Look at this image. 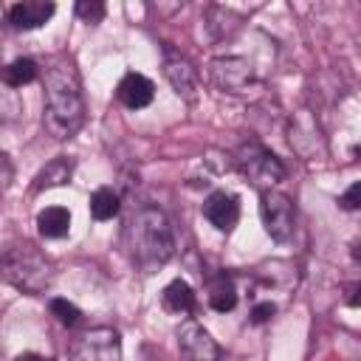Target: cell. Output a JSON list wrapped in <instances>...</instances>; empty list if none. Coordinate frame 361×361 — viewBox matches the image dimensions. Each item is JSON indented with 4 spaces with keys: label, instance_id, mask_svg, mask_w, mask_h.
<instances>
[{
    "label": "cell",
    "instance_id": "6da1fadb",
    "mask_svg": "<svg viewBox=\"0 0 361 361\" xmlns=\"http://www.w3.org/2000/svg\"><path fill=\"white\" fill-rule=\"evenodd\" d=\"M42 124L48 135L56 141L73 138L79 127L85 124V99H82V82L71 62H54L45 71V113Z\"/></svg>",
    "mask_w": 361,
    "mask_h": 361
},
{
    "label": "cell",
    "instance_id": "7a4b0ae2",
    "mask_svg": "<svg viewBox=\"0 0 361 361\" xmlns=\"http://www.w3.org/2000/svg\"><path fill=\"white\" fill-rule=\"evenodd\" d=\"M124 240H127L130 259L144 274L158 271L164 262H169V257L175 251L172 226H169L166 214L161 209H155V206H144L127 220Z\"/></svg>",
    "mask_w": 361,
    "mask_h": 361
},
{
    "label": "cell",
    "instance_id": "3957f363",
    "mask_svg": "<svg viewBox=\"0 0 361 361\" xmlns=\"http://www.w3.org/2000/svg\"><path fill=\"white\" fill-rule=\"evenodd\" d=\"M0 276L23 293H42L54 282V265L31 243H17L0 251Z\"/></svg>",
    "mask_w": 361,
    "mask_h": 361
},
{
    "label": "cell",
    "instance_id": "277c9868",
    "mask_svg": "<svg viewBox=\"0 0 361 361\" xmlns=\"http://www.w3.org/2000/svg\"><path fill=\"white\" fill-rule=\"evenodd\" d=\"M234 164L262 192L271 189V186H276L279 180H285V164L274 152H268L265 147H259V144H243L237 149V155H234Z\"/></svg>",
    "mask_w": 361,
    "mask_h": 361
},
{
    "label": "cell",
    "instance_id": "5b68a950",
    "mask_svg": "<svg viewBox=\"0 0 361 361\" xmlns=\"http://www.w3.org/2000/svg\"><path fill=\"white\" fill-rule=\"evenodd\" d=\"M209 79L217 90L231 93V96H245L257 90V76L248 59L243 56H214L209 62Z\"/></svg>",
    "mask_w": 361,
    "mask_h": 361
},
{
    "label": "cell",
    "instance_id": "8992f818",
    "mask_svg": "<svg viewBox=\"0 0 361 361\" xmlns=\"http://www.w3.org/2000/svg\"><path fill=\"white\" fill-rule=\"evenodd\" d=\"M118 358H121V338L113 327L85 330L71 347V361H118Z\"/></svg>",
    "mask_w": 361,
    "mask_h": 361
},
{
    "label": "cell",
    "instance_id": "52a82bcc",
    "mask_svg": "<svg viewBox=\"0 0 361 361\" xmlns=\"http://www.w3.org/2000/svg\"><path fill=\"white\" fill-rule=\"evenodd\" d=\"M259 214H262V223H265V231L271 234L274 243H288L293 237V203L290 197H285L282 192H274V189H265L259 195Z\"/></svg>",
    "mask_w": 361,
    "mask_h": 361
},
{
    "label": "cell",
    "instance_id": "ba28073f",
    "mask_svg": "<svg viewBox=\"0 0 361 361\" xmlns=\"http://www.w3.org/2000/svg\"><path fill=\"white\" fill-rule=\"evenodd\" d=\"M178 353H180V361H220L217 341L195 319L180 322V327H178Z\"/></svg>",
    "mask_w": 361,
    "mask_h": 361
},
{
    "label": "cell",
    "instance_id": "9c48e42d",
    "mask_svg": "<svg viewBox=\"0 0 361 361\" xmlns=\"http://www.w3.org/2000/svg\"><path fill=\"white\" fill-rule=\"evenodd\" d=\"M164 76L169 79L172 90L183 99H195V90H197V71L192 68V62L180 54V51H172L166 48L164 51Z\"/></svg>",
    "mask_w": 361,
    "mask_h": 361
},
{
    "label": "cell",
    "instance_id": "30bf717a",
    "mask_svg": "<svg viewBox=\"0 0 361 361\" xmlns=\"http://www.w3.org/2000/svg\"><path fill=\"white\" fill-rule=\"evenodd\" d=\"M203 217L217 231H231L240 220V200L231 192H212L203 203Z\"/></svg>",
    "mask_w": 361,
    "mask_h": 361
},
{
    "label": "cell",
    "instance_id": "8fae6325",
    "mask_svg": "<svg viewBox=\"0 0 361 361\" xmlns=\"http://www.w3.org/2000/svg\"><path fill=\"white\" fill-rule=\"evenodd\" d=\"M118 99H121V104L124 107H130V110H141V107H147L152 99H155V85L144 76V73H135V71H130L121 82H118Z\"/></svg>",
    "mask_w": 361,
    "mask_h": 361
},
{
    "label": "cell",
    "instance_id": "7c38bea8",
    "mask_svg": "<svg viewBox=\"0 0 361 361\" xmlns=\"http://www.w3.org/2000/svg\"><path fill=\"white\" fill-rule=\"evenodd\" d=\"M54 11H56V6H54V3H42V0H25V3L11 6L8 20H11V25H14V28H20V31H31V28L45 25V23L54 17Z\"/></svg>",
    "mask_w": 361,
    "mask_h": 361
},
{
    "label": "cell",
    "instance_id": "4fadbf2b",
    "mask_svg": "<svg viewBox=\"0 0 361 361\" xmlns=\"http://www.w3.org/2000/svg\"><path fill=\"white\" fill-rule=\"evenodd\" d=\"M161 302H164V310H166V313L183 316V313H192V310H195V290H192L189 282L172 279V282L164 288Z\"/></svg>",
    "mask_w": 361,
    "mask_h": 361
},
{
    "label": "cell",
    "instance_id": "5bb4252c",
    "mask_svg": "<svg viewBox=\"0 0 361 361\" xmlns=\"http://www.w3.org/2000/svg\"><path fill=\"white\" fill-rule=\"evenodd\" d=\"M71 175H73V161H71L68 155H56L54 161H48V164L37 172V178H34V189L39 192V189L62 186V183L71 180Z\"/></svg>",
    "mask_w": 361,
    "mask_h": 361
},
{
    "label": "cell",
    "instance_id": "9a60e30c",
    "mask_svg": "<svg viewBox=\"0 0 361 361\" xmlns=\"http://www.w3.org/2000/svg\"><path fill=\"white\" fill-rule=\"evenodd\" d=\"M37 228H39L42 237L59 240V237H65L68 228H71V212H68L65 206H48V209H42V212L37 214Z\"/></svg>",
    "mask_w": 361,
    "mask_h": 361
},
{
    "label": "cell",
    "instance_id": "2e32d148",
    "mask_svg": "<svg viewBox=\"0 0 361 361\" xmlns=\"http://www.w3.org/2000/svg\"><path fill=\"white\" fill-rule=\"evenodd\" d=\"M209 305L217 313L234 310V305H237V288H234V279L228 274H217V276L209 279Z\"/></svg>",
    "mask_w": 361,
    "mask_h": 361
},
{
    "label": "cell",
    "instance_id": "e0dca14e",
    "mask_svg": "<svg viewBox=\"0 0 361 361\" xmlns=\"http://www.w3.org/2000/svg\"><path fill=\"white\" fill-rule=\"evenodd\" d=\"M37 73H39V68H37V62H34V59H28V56H20V59H14L11 65H6V68L0 71L3 82H6V85H11L14 90H17V87H23V85H28V82H34V79H37Z\"/></svg>",
    "mask_w": 361,
    "mask_h": 361
},
{
    "label": "cell",
    "instance_id": "ac0fdd59",
    "mask_svg": "<svg viewBox=\"0 0 361 361\" xmlns=\"http://www.w3.org/2000/svg\"><path fill=\"white\" fill-rule=\"evenodd\" d=\"M90 214L93 220L104 223V220H113L118 214V195L110 189V186H102L90 195Z\"/></svg>",
    "mask_w": 361,
    "mask_h": 361
},
{
    "label": "cell",
    "instance_id": "d6986e66",
    "mask_svg": "<svg viewBox=\"0 0 361 361\" xmlns=\"http://www.w3.org/2000/svg\"><path fill=\"white\" fill-rule=\"evenodd\" d=\"M20 116H23V99H20V93H17L11 85H6L3 76H0V127L14 124Z\"/></svg>",
    "mask_w": 361,
    "mask_h": 361
},
{
    "label": "cell",
    "instance_id": "ffe728a7",
    "mask_svg": "<svg viewBox=\"0 0 361 361\" xmlns=\"http://www.w3.org/2000/svg\"><path fill=\"white\" fill-rule=\"evenodd\" d=\"M51 313H54V316H56V322H59V324H65V327H73V324L79 322V316H82V313H79V307H76L73 302L59 299V296H56V299H51Z\"/></svg>",
    "mask_w": 361,
    "mask_h": 361
},
{
    "label": "cell",
    "instance_id": "44dd1931",
    "mask_svg": "<svg viewBox=\"0 0 361 361\" xmlns=\"http://www.w3.org/2000/svg\"><path fill=\"white\" fill-rule=\"evenodd\" d=\"M76 17L85 20L87 25H96L104 17V3L102 0H79L76 3Z\"/></svg>",
    "mask_w": 361,
    "mask_h": 361
},
{
    "label": "cell",
    "instance_id": "7402d4cb",
    "mask_svg": "<svg viewBox=\"0 0 361 361\" xmlns=\"http://www.w3.org/2000/svg\"><path fill=\"white\" fill-rule=\"evenodd\" d=\"M274 313H276V305L274 302H257L254 310H251V322L254 324H265V322H271Z\"/></svg>",
    "mask_w": 361,
    "mask_h": 361
},
{
    "label": "cell",
    "instance_id": "603a6c76",
    "mask_svg": "<svg viewBox=\"0 0 361 361\" xmlns=\"http://www.w3.org/2000/svg\"><path fill=\"white\" fill-rule=\"evenodd\" d=\"M11 180H14V166H11L8 155L0 152V192H6L11 186Z\"/></svg>",
    "mask_w": 361,
    "mask_h": 361
},
{
    "label": "cell",
    "instance_id": "cb8c5ba5",
    "mask_svg": "<svg viewBox=\"0 0 361 361\" xmlns=\"http://www.w3.org/2000/svg\"><path fill=\"white\" fill-rule=\"evenodd\" d=\"M358 195H361V183L355 180L341 197H338V203H341V209H347V212H353V209H358Z\"/></svg>",
    "mask_w": 361,
    "mask_h": 361
},
{
    "label": "cell",
    "instance_id": "d4e9b609",
    "mask_svg": "<svg viewBox=\"0 0 361 361\" xmlns=\"http://www.w3.org/2000/svg\"><path fill=\"white\" fill-rule=\"evenodd\" d=\"M14 361H54V358H45V355H37V353H23Z\"/></svg>",
    "mask_w": 361,
    "mask_h": 361
}]
</instances>
